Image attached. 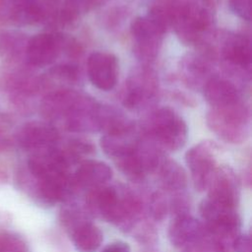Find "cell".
Listing matches in <instances>:
<instances>
[{
  "label": "cell",
  "mask_w": 252,
  "mask_h": 252,
  "mask_svg": "<svg viewBox=\"0 0 252 252\" xmlns=\"http://www.w3.org/2000/svg\"><path fill=\"white\" fill-rule=\"evenodd\" d=\"M70 233L78 252H96L103 240L100 229L90 220L80 223Z\"/></svg>",
  "instance_id": "18"
},
{
  "label": "cell",
  "mask_w": 252,
  "mask_h": 252,
  "mask_svg": "<svg viewBox=\"0 0 252 252\" xmlns=\"http://www.w3.org/2000/svg\"><path fill=\"white\" fill-rule=\"evenodd\" d=\"M58 139L57 129L48 122H28L16 134L17 144L22 149L32 153L55 146Z\"/></svg>",
  "instance_id": "9"
},
{
  "label": "cell",
  "mask_w": 252,
  "mask_h": 252,
  "mask_svg": "<svg viewBox=\"0 0 252 252\" xmlns=\"http://www.w3.org/2000/svg\"><path fill=\"white\" fill-rule=\"evenodd\" d=\"M139 140L135 128L131 124L125 128L104 133L100 140V145L103 152L108 157L115 158L133 150Z\"/></svg>",
  "instance_id": "15"
},
{
  "label": "cell",
  "mask_w": 252,
  "mask_h": 252,
  "mask_svg": "<svg viewBox=\"0 0 252 252\" xmlns=\"http://www.w3.org/2000/svg\"><path fill=\"white\" fill-rule=\"evenodd\" d=\"M181 249V252H222L208 233H206V235L200 240L188 244Z\"/></svg>",
  "instance_id": "25"
},
{
  "label": "cell",
  "mask_w": 252,
  "mask_h": 252,
  "mask_svg": "<svg viewBox=\"0 0 252 252\" xmlns=\"http://www.w3.org/2000/svg\"><path fill=\"white\" fill-rule=\"evenodd\" d=\"M150 212L157 220H161L168 213V201L161 192H155L151 196Z\"/></svg>",
  "instance_id": "24"
},
{
  "label": "cell",
  "mask_w": 252,
  "mask_h": 252,
  "mask_svg": "<svg viewBox=\"0 0 252 252\" xmlns=\"http://www.w3.org/2000/svg\"><path fill=\"white\" fill-rule=\"evenodd\" d=\"M100 252H131V249L127 242L116 240L108 243L100 250Z\"/></svg>",
  "instance_id": "28"
},
{
  "label": "cell",
  "mask_w": 252,
  "mask_h": 252,
  "mask_svg": "<svg viewBox=\"0 0 252 252\" xmlns=\"http://www.w3.org/2000/svg\"><path fill=\"white\" fill-rule=\"evenodd\" d=\"M92 0H65L59 11L62 23H71L83 16L90 8Z\"/></svg>",
  "instance_id": "21"
},
{
  "label": "cell",
  "mask_w": 252,
  "mask_h": 252,
  "mask_svg": "<svg viewBox=\"0 0 252 252\" xmlns=\"http://www.w3.org/2000/svg\"><path fill=\"white\" fill-rule=\"evenodd\" d=\"M148 135L158 148L177 151L186 143L187 126L174 110L162 107L150 117Z\"/></svg>",
  "instance_id": "3"
},
{
  "label": "cell",
  "mask_w": 252,
  "mask_h": 252,
  "mask_svg": "<svg viewBox=\"0 0 252 252\" xmlns=\"http://www.w3.org/2000/svg\"><path fill=\"white\" fill-rule=\"evenodd\" d=\"M215 151L213 144L203 142L186 153L185 160L190 169L194 187L200 192L207 189L210 178L217 168Z\"/></svg>",
  "instance_id": "5"
},
{
  "label": "cell",
  "mask_w": 252,
  "mask_h": 252,
  "mask_svg": "<svg viewBox=\"0 0 252 252\" xmlns=\"http://www.w3.org/2000/svg\"><path fill=\"white\" fill-rule=\"evenodd\" d=\"M206 233L203 222L190 214L172 217L168 226L169 241L176 248H183L188 244L198 241Z\"/></svg>",
  "instance_id": "11"
},
{
  "label": "cell",
  "mask_w": 252,
  "mask_h": 252,
  "mask_svg": "<svg viewBox=\"0 0 252 252\" xmlns=\"http://www.w3.org/2000/svg\"><path fill=\"white\" fill-rule=\"evenodd\" d=\"M232 250L235 252H251V239L249 234L239 233L233 240Z\"/></svg>",
  "instance_id": "27"
},
{
  "label": "cell",
  "mask_w": 252,
  "mask_h": 252,
  "mask_svg": "<svg viewBox=\"0 0 252 252\" xmlns=\"http://www.w3.org/2000/svg\"><path fill=\"white\" fill-rule=\"evenodd\" d=\"M231 10L241 19L250 21L251 19V0H230Z\"/></svg>",
  "instance_id": "26"
},
{
  "label": "cell",
  "mask_w": 252,
  "mask_h": 252,
  "mask_svg": "<svg viewBox=\"0 0 252 252\" xmlns=\"http://www.w3.org/2000/svg\"><path fill=\"white\" fill-rule=\"evenodd\" d=\"M81 95L68 90H57L46 94L40 102V112L47 120L67 118Z\"/></svg>",
  "instance_id": "12"
},
{
  "label": "cell",
  "mask_w": 252,
  "mask_h": 252,
  "mask_svg": "<svg viewBox=\"0 0 252 252\" xmlns=\"http://www.w3.org/2000/svg\"><path fill=\"white\" fill-rule=\"evenodd\" d=\"M10 147H11L10 138L6 135V133L3 132V130L0 129V152L6 151Z\"/></svg>",
  "instance_id": "29"
},
{
  "label": "cell",
  "mask_w": 252,
  "mask_h": 252,
  "mask_svg": "<svg viewBox=\"0 0 252 252\" xmlns=\"http://www.w3.org/2000/svg\"><path fill=\"white\" fill-rule=\"evenodd\" d=\"M211 128L223 140L238 142L245 137L246 113L239 102L221 108H214L208 118Z\"/></svg>",
  "instance_id": "4"
},
{
  "label": "cell",
  "mask_w": 252,
  "mask_h": 252,
  "mask_svg": "<svg viewBox=\"0 0 252 252\" xmlns=\"http://www.w3.org/2000/svg\"><path fill=\"white\" fill-rule=\"evenodd\" d=\"M63 46L60 34L42 32L31 37L26 45L25 59L28 65L44 67L53 63L59 56Z\"/></svg>",
  "instance_id": "7"
},
{
  "label": "cell",
  "mask_w": 252,
  "mask_h": 252,
  "mask_svg": "<svg viewBox=\"0 0 252 252\" xmlns=\"http://www.w3.org/2000/svg\"><path fill=\"white\" fill-rule=\"evenodd\" d=\"M88 74L92 84L101 91H110L117 83L118 63L107 52H94L88 60Z\"/></svg>",
  "instance_id": "10"
},
{
  "label": "cell",
  "mask_w": 252,
  "mask_h": 252,
  "mask_svg": "<svg viewBox=\"0 0 252 252\" xmlns=\"http://www.w3.org/2000/svg\"><path fill=\"white\" fill-rule=\"evenodd\" d=\"M45 14L40 0H0L1 25H32L43 21Z\"/></svg>",
  "instance_id": "6"
},
{
  "label": "cell",
  "mask_w": 252,
  "mask_h": 252,
  "mask_svg": "<svg viewBox=\"0 0 252 252\" xmlns=\"http://www.w3.org/2000/svg\"><path fill=\"white\" fill-rule=\"evenodd\" d=\"M222 54L234 66L248 69L251 65V45L249 39L244 35L227 36L222 46Z\"/></svg>",
  "instance_id": "17"
},
{
  "label": "cell",
  "mask_w": 252,
  "mask_h": 252,
  "mask_svg": "<svg viewBox=\"0 0 252 252\" xmlns=\"http://www.w3.org/2000/svg\"><path fill=\"white\" fill-rule=\"evenodd\" d=\"M169 24L168 13L160 6L153 7L145 17H138L132 22L131 33L142 56L150 58L157 54Z\"/></svg>",
  "instance_id": "2"
},
{
  "label": "cell",
  "mask_w": 252,
  "mask_h": 252,
  "mask_svg": "<svg viewBox=\"0 0 252 252\" xmlns=\"http://www.w3.org/2000/svg\"><path fill=\"white\" fill-rule=\"evenodd\" d=\"M27 42L19 32L0 30V57L7 61H20L23 54L25 57Z\"/></svg>",
  "instance_id": "20"
},
{
  "label": "cell",
  "mask_w": 252,
  "mask_h": 252,
  "mask_svg": "<svg viewBox=\"0 0 252 252\" xmlns=\"http://www.w3.org/2000/svg\"><path fill=\"white\" fill-rule=\"evenodd\" d=\"M86 207L89 214L99 216L124 230L131 229L142 209L140 200L132 192L106 185L91 190Z\"/></svg>",
  "instance_id": "1"
},
{
  "label": "cell",
  "mask_w": 252,
  "mask_h": 252,
  "mask_svg": "<svg viewBox=\"0 0 252 252\" xmlns=\"http://www.w3.org/2000/svg\"><path fill=\"white\" fill-rule=\"evenodd\" d=\"M162 188L171 193L184 192L187 187V175L183 167L174 160L162 159L157 168Z\"/></svg>",
  "instance_id": "16"
},
{
  "label": "cell",
  "mask_w": 252,
  "mask_h": 252,
  "mask_svg": "<svg viewBox=\"0 0 252 252\" xmlns=\"http://www.w3.org/2000/svg\"><path fill=\"white\" fill-rule=\"evenodd\" d=\"M208 199L230 208H236L239 202V183L233 170L227 166L215 169L207 186Z\"/></svg>",
  "instance_id": "8"
},
{
  "label": "cell",
  "mask_w": 252,
  "mask_h": 252,
  "mask_svg": "<svg viewBox=\"0 0 252 252\" xmlns=\"http://www.w3.org/2000/svg\"><path fill=\"white\" fill-rule=\"evenodd\" d=\"M149 96V91L141 86L133 85L127 90L123 98V103L127 108L134 109L138 107Z\"/></svg>",
  "instance_id": "23"
},
{
  "label": "cell",
  "mask_w": 252,
  "mask_h": 252,
  "mask_svg": "<svg viewBox=\"0 0 252 252\" xmlns=\"http://www.w3.org/2000/svg\"><path fill=\"white\" fill-rule=\"evenodd\" d=\"M76 187L95 189L105 185L112 177L108 164L99 160H85L72 175Z\"/></svg>",
  "instance_id": "13"
},
{
  "label": "cell",
  "mask_w": 252,
  "mask_h": 252,
  "mask_svg": "<svg viewBox=\"0 0 252 252\" xmlns=\"http://www.w3.org/2000/svg\"><path fill=\"white\" fill-rule=\"evenodd\" d=\"M113 160L123 175L134 182L144 180L149 173L146 161L138 150L137 145L133 150L113 158Z\"/></svg>",
  "instance_id": "19"
},
{
  "label": "cell",
  "mask_w": 252,
  "mask_h": 252,
  "mask_svg": "<svg viewBox=\"0 0 252 252\" xmlns=\"http://www.w3.org/2000/svg\"><path fill=\"white\" fill-rule=\"evenodd\" d=\"M0 252H28L26 241L11 232H0Z\"/></svg>",
  "instance_id": "22"
},
{
  "label": "cell",
  "mask_w": 252,
  "mask_h": 252,
  "mask_svg": "<svg viewBox=\"0 0 252 252\" xmlns=\"http://www.w3.org/2000/svg\"><path fill=\"white\" fill-rule=\"evenodd\" d=\"M204 96L214 108H221L239 102V94L230 82L219 78H210L204 86Z\"/></svg>",
  "instance_id": "14"
}]
</instances>
